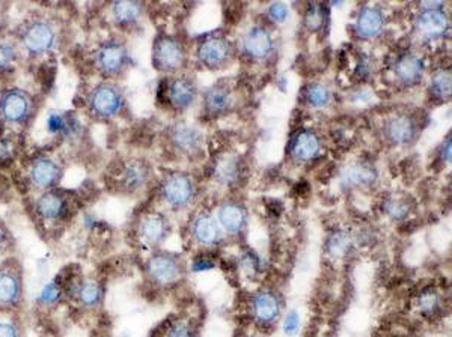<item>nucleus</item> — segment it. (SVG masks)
<instances>
[{"instance_id": "obj_1", "label": "nucleus", "mask_w": 452, "mask_h": 337, "mask_svg": "<svg viewBox=\"0 0 452 337\" xmlns=\"http://www.w3.org/2000/svg\"><path fill=\"white\" fill-rule=\"evenodd\" d=\"M124 106V95L110 83L98 84L88 97V109L92 116L98 119H112Z\"/></svg>"}, {"instance_id": "obj_2", "label": "nucleus", "mask_w": 452, "mask_h": 337, "mask_svg": "<svg viewBox=\"0 0 452 337\" xmlns=\"http://www.w3.org/2000/svg\"><path fill=\"white\" fill-rule=\"evenodd\" d=\"M249 312L253 322L260 328H270L278 322L282 313V300L270 289L258 291L251 298Z\"/></svg>"}, {"instance_id": "obj_3", "label": "nucleus", "mask_w": 452, "mask_h": 337, "mask_svg": "<svg viewBox=\"0 0 452 337\" xmlns=\"http://www.w3.org/2000/svg\"><path fill=\"white\" fill-rule=\"evenodd\" d=\"M161 197L174 210H183L189 206L195 197V181L183 172H175L166 176L161 183Z\"/></svg>"}, {"instance_id": "obj_4", "label": "nucleus", "mask_w": 452, "mask_h": 337, "mask_svg": "<svg viewBox=\"0 0 452 337\" xmlns=\"http://www.w3.org/2000/svg\"><path fill=\"white\" fill-rule=\"evenodd\" d=\"M21 41L30 55H46L56 44V30L46 20H33L24 26Z\"/></svg>"}, {"instance_id": "obj_5", "label": "nucleus", "mask_w": 452, "mask_h": 337, "mask_svg": "<svg viewBox=\"0 0 452 337\" xmlns=\"http://www.w3.org/2000/svg\"><path fill=\"white\" fill-rule=\"evenodd\" d=\"M97 70L109 77L121 74L130 64L129 50L118 41H107L101 44L93 57Z\"/></svg>"}, {"instance_id": "obj_6", "label": "nucleus", "mask_w": 452, "mask_h": 337, "mask_svg": "<svg viewBox=\"0 0 452 337\" xmlns=\"http://www.w3.org/2000/svg\"><path fill=\"white\" fill-rule=\"evenodd\" d=\"M147 273L159 286H170L181 279L183 264L172 253H156L148 259Z\"/></svg>"}, {"instance_id": "obj_7", "label": "nucleus", "mask_w": 452, "mask_h": 337, "mask_svg": "<svg viewBox=\"0 0 452 337\" xmlns=\"http://www.w3.org/2000/svg\"><path fill=\"white\" fill-rule=\"evenodd\" d=\"M154 66L160 71H177L184 65L186 51L180 41L172 37H159L152 48Z\"/></svg>"}, {"instance_id": "obj_8", "label": "nucleus", "mask_w": 452, "mask_h": 337, "mask_svg": "<svg viewBox=\"0 0 452 337\" xmlns=\"http://www.w3.org/2000/svg\"><path fill=\"white\" fill-rule=\"evenodd\" d=\"M33 109L30 95L20 89H12L0 98V118L8 124H23L29 119Z\"/></svg>"}, {"instance_id": "obj_9", "label": "nucleus", "mask_w": 452, "mask_h": 337, "mask_svg": "<svg viewBox=\"0 0 452 337\" xmlns=\"http://www.w3.org/2000/svg\"><path fill=\"white\" fill-rule=\"evenodd\" d=\"M233 55V47L229 41L224 37H210L204 39L198 47V59L202 65L207 68L225 66Z\"/></svg>"}, {"instance_id": "obj_10", "label": "nucleus", "mask_w": 452, "mask_h": 337, "mask_svg": "<svg viewBox=\"0 0 452 337\" xmlns=\"http://www.w3.org/2000/svg\"><path fill=\"white\" fill-rule=\"evenodd\" d=\"M243 50L252 60H258V62L267 60L275 50V41H273L270 30L261 26H252L243 38Z\"/></svg>"}, {"instance_id": "obj_11", "label": "nucleus", "mask_w": 452, "mask_h": 337, "mask_svg": "<svg viewBox=\"0 0 452 337\" xmlns=\"http://www.w3.org/2000/svg\"><path fill=\"white\" fill-rule=\"evenodd\" d=\"M385 137L394 146L412 145L417 137L416 120L404 113L389 118L385 124Z\"/></svg>"}, {"instance_id": "obj_12", "label": "nucleus", "mask_w": 452, "mask_h": 337, "mask_svg": "<svg viewBox=\"0 0 452 337\" xmlns=\"http://www.w3.org/2000/svg\"><path fill=\"white\" fill-rule=\"evenodd\" d=\"M289 155L298 163H308L317 158L321 152V142L318 134L312 129H300L293 136L288 145Z\"/></svg>"}, {"instance_id": "obj_13", "label": "nucleus", "mask_w": 452, "mask_h": 337, "mask_svg": "<svg viewBox=\"0 0 452 337\" xmlns=\"http://www.w3.org/2000/svg\"><path fill=\"white\" fill-rule=\"evenodd\" d=\"M23 293L20 273L12 266H0V309H12L19 304Z\"/></svg>"}, {"instance_id": "obj_14", "label": "nucleus", "mask_w": 452, "mask_h": 337, "mask_svg": "<svg viewBox=\"0 0 452 337\" xmlns=\"http://www.w3.org/2000/svg\"><path fill=\"white\" fill-rule=\"evenodd\" d=\"M416 30L425 39H439L449 29V19L443 10L422 11L416 19Z\"/></svg>"}, {"instance_id": "obj_15", "label": "nucleus", "mask_w": 452, "mask_h": 337, "mask_svg": "<svg viewBox=\"0 0 452 337\" xmlns=\"http://www.w3.org/2000/svg\"><path fill=\"white\" fill-rule=\"evenodd\" d=\"M170 143L183 155H195L202 148L204 136L198 127L180 124L170 129Z\"/></svg>"}, {"instance_id": "obj_16", "label": "nucleus", "mask_w": 452, "mask_h": 337, "mask_svg": "<svg viewBox=\"0 0 452 337\" xmlns=\"http://www.w3.org/2000/svg\"><path fill=\"white\" fill-rule=\"evenodd\" d=\"M192 238L202 247H215L222 241V229L217 220L210 214L196 215L190 226Z\"/></svg>"}, {"instance_id": "obj_17", "label": "nucleus", "mask_w": 452, "mask_h": 337, "mask_svg": "<svg viewBox=\"0 0 452 337\" xmlns=\"http://www.w3.org/2000/svg\"><path fill=\"white\" fill-rule=\"evenodd\" d=\"M217 223L228 235H240L247 224V211L242 203L225 202L217 211Z\"/></svg>"}, {"instance_id": "obj_18", "label": "nucleus", "mask_w": 452, "mask_h": 337, "mask_svg": "<svg viewBox=\"0 0 452 337\" xmlns=\"http://www.w3.org/2000/svg\"><path fill=\"white\" fill-rule=\"evenodd\" d=\"M424 60L415 53L401 55L394 65L397 80L406 88H413L419 83L424 77Z\"/></svg>"}, {"instance_id": "obj_19", "label": "nucleus", "mask_w": 452, "mask_h": 337, "mask_svg": "<svg viewBox=\"0 0 452 337\" xmlns=\"http://www.w3.org/2000/svg\"><path fill=\"white\" fill-rule=\"evenodd\" d=\"M62 176V169L59 164L48 157L37 158L29 169L30 183L38 188H50L59 183Z\"/></svg>"}, {"instance_id": "obj_20", "label": "nucleus", "mask_w": 452, "mask_h": 337, "mask_svg": "<svg viewBox=\"0 0 452 337\" xmlns=\"http://www.w3.org/2000/svg\"><path fill=\"white\" fill-rule=\"evenodd\" d=\"M356 32L363 39L377 38L385 28V15L377 6H365L356 19Z\"/></svg>"}, {"instance_id": "obj_21", "label": "nucleus", "mask_w": 452, "mask_h": 337, "mask_svg": "<svg viewBox=\"0 0 452 337\" xmlns=\"http://www.w3.org/2000/svg\"><path fill=\"white\" fill-rule=\"evenodd\" d=\"M196 95H198L196 84L187 77H178L168 86V101L177 110L183 111L189 109L195 102Z\"/></svg>"}, {"instance_id": "obj_22", "label": "nucleus", "mask_w": 452, "mask_h": 337, "mask_svg": "<svg viewBox=\"0 0 452 337\" xmlns=\"http://www.w3.org/2000/svg\"><path fill=\"white\" fill-rule=\"evenodd\" d=\"M170 226L168 220L161 214H148L141 220L139 235L142 241L150 246H157L163 243L169 235Z\"/></svg>"}, {"instance_id": "obj_23", "label": "nucleus", "mask_w": 452, "mask_h": 337, "mask_svg": "<svg viewBox=\"0 0 452 337\" xmlns=\"http://www.w3.org/2000/svg\"><path fill=\"white\" fill-rule=\"evenodd\" d=\"M233 93L226 86L215 84L204 93V107L211 115H224L233 107Z\"/></svg>"}, {"instance_id": "obj_24", "label": "nucleus", "mask_w": 452, "mask_h": 337, "mask_svg": "<svg viewBox=\"0 0 452 337\" xmlns=\"http://www.w3.org/2000/svg\"><path fill=\"white\" fill-rule=\"evenodd\" d=\"M341 181L347 187H368L377 181V170L366 163H354L343 170Z\"/></svg>"}, {"instance_id": "obj_25", "label": "nucleus", "mask_w": 452, "mask_h": 337, "mask_svg": "<svg viewBox=\"0 0 452 337\" xmlns=\"http://www.w3.org/2000/svg\"><path fill=\"white\" fill-rule=\"evenodd\" d=\"M65 201L62 196H59L57 193L53 192H47L42 194L38 201H37V212L41 219L53 221L61 219L65 214Z\"/></svg>"}, {"instance_id": "obj_26", "label": "nucleus", "mask_w": 452, "mask_h": 337, "mask_svg": "<svg viewBox=\"0 0 452 337\" xmlns=\"http://www.w3.org/2000/svg\"><path fill=\"white\" fill-rule=\"evenodd\" d=\"M143 14V6L139 2H115L112 5V17L118 26L130 28L138 24Z\"/></svg>"}, {"instance_id": "obj_27", "label": "nucleus", "mask_w": 452, "mask_h": 337, "mask_svg": "<svg viewBox=\"0 0 452 337\" xmlns=\"http://www.w3.org/2000/svg\"><path fill=\"white\" fill-rule=\"evenodd\" d=\"M74 297L87 309H93L103 301V288L96 280H83L74 289Z\"/></svg>"}, {"instance_id": "obj_28", "label": "nucleus", "mask_w": 452, "mask_h": 337, "mask_svg": "<svg viewBox=\"0 0 452 337\" xmlns=\"http://www.w3.org/2000/svg\"><path fill=\"white\" fill-rule=\"evenodd\" d=\"M150 176V169L147 166V163L134 160L127 164L123 174V184L127 190L130 192H136L141 187L147 184Z\"/></svg>"}, {"instance_id": "obj_29", "label": "nucleus", "mask_w": 452, "mask_h": 337, "mask_svg": "<svg viewBox=\"0 0 452 337\" xmlns=\"http://www.w3.org/2000/svg\"><path fill=\"white\" fill-rule=\"evenodd\" d=\"M353 250V237L347 230H336L326 241V253L334 259H344Z\"/></svg>"}, {"instance_id": "obj_30", "label": "nucleus", "mask_w": 452, "mask_h": 337, "mask_svg": "<svg viewBox=\"0 0 452 337\" xmlns=\"http://www.w3.org/2000/svg\"><path fill=\"white\" fill-rule=\"evenodd\" d=\"M242 175V166L237 158L226 157L222 158L215 169V176L220 184L231 185L235 184Z\"/></svg>"}, {"instance_id": "obj_31", "label": "nucleus", "mask_w": 452, "mask_h": 337, "mask_svg": "<svg viewBox=\"0 0 452 337\" xmlns=\"http://www.w3.org/2000/svg\"><path fill=\"white\" fill-rule=\"evenodd\" d=\"M416 306L421 315L430 318L440 312L442 298L436 289H424L419 295H417Z\"/></svg>"}, {"instance_id": "obj_32", "label": "nucleus", "mask_w": 452, "mask_h": 337, "mask_svg": "<svg viewBox=\"0 0 452 337\" xmlns=\"http://www.w3.org/2000/svg\"><path fill=\"white\" fill-rule=\"evenodd\" d=\"M305 100L311 107L324 109L330 104L332 93L326 84L311 83L305 91Z\"/></svg>"}, {"instance_id": "obj_33", "label": "nucleus", "mask_w": 452, "mask_h": 337, "mask_svg": "<svg viewBox=\"0 0 452 337\" xmlns=\"http://www.w3.org/2000/svg\"><path fill=\"white\" fill-rule=\"evenodd\" d=\"M430 93L433 98L445 101L451 97V73L446 70L433 74L430 82Z\"/></svg>"}, {"instance_id": "obj_34", "label": "nucleus", "mask_w": 452, "mask_h": 337, "mask_svg": "<svg viewBox=\"0 0 452 337\" xmlns=\"http://www.w3.org/2000/svg\"><path fill=\"white\" fill-rule=\"evenodd\" d=\"M324 20H326V10L323 5L311 3L305 14V26L308 29L317 32L323 28Z\"/></svg>"}, {"instance_id": "obj_35", "label": "nucleus", "mask_w": 452, "mask_h": 337, "mask_svg": "<svg viewBox=\"0 0 452 337\" xmlns=\"http://www.w3.org/2000/svg\"><path fill=\"white\" fill-rule=\"evenodd\" d=\"M383 210L392 220H404L408 215V205L401 199H389L385 202Z\"/></svg>"}, {"instance_id": "obj_36", "label": "nucleus", "mask_w": 452, "mask_h": 337, "mask_svg": "<svg viewBox=\"0 0 452 337\" xmlns=\"http://www.w3.org/2000/svg\"><path fill=\"white\" fill-rule=\"evenodd\" d=\"M240 268L246 275H249V277H255V275H257L261 270V261L257 256V253L246 252L240 257Z\"/></svg>"}, {"instance_id": "obj_37", "label": "nucleus", "mask_w": 452, "mask_h": 337, "mask_svg": "<svg viewBox=\"0 0 452 337\" xmlns=\"http://www.w3.org/2000/svg\"><path fill=\"white\" fill-rule=\"evenodd\" d=\"M61 286H59L57 282H52L46 284L44 288H42L41 293H39V302L42 306H55L56 302L61 298Z\"/></svg>"}, {"instance_id": "obj_38", "label": "nucleus", "mask_w": 452, "mask_h": 337, "mask_svg": "<svg viewBox=\"0 0 452 337\" xmlns=\"http://www.w3.org/2000/svg\"><path fill=\"white\" fill-rule=\"evenodd\" d=\"M300 325H302V319L297 310H289L284 318L282 331L287 337H296L298 333H300Z\"/></svg>"}, {"instance_id": "obj_39", "label": "nucleus", "mask_w": 452, "mask_h": 337, "mask_svg": "<svg viewBox=\"0 0 452 337\" xmlns=\"http://www.w3.org/2000/svg\"><path fill=\"white\" fill-rule=\"evenodd\" d=\"M163 337H196V331L187 321H175L168 327Z\"/></svg>"}, {"instance_id": "obj_40", "label": "nucleus", "mask_w": 452, "mask_h": 337, "mask_svg": "<svg viewBox=\"0 0 452 337\" xmlns=\"http://www.w3.org/2000/svg\"><path fill=\"white\" fill-rule=\"evenodd\" d=\"M17 57V50L12 42L0 41V71L10 66Z\"/></svg>"}, {"instance_id": "obj_41", "label": "nucleus", "mask_w": 452, "mask_h": 337, "mask_svg": "<svg viewBox=\"0 0 452 337\" xmlns=\"http://www.w3.org/2000/svg\"><path fill=\"white\" fill-rule=\"evenodd\" d=\"M288 5L284 2H275L269 6V17L273 23H284L288 19Z\"/></svg>"}, {"instance_id": "obj_42", "label": "nucleus", "mask_w": 452, "mask_h": 337, "mask_svg": "<svg viewBox=\"0 0 452 337\" xmlns=\"http://www.w3.org/2000/svg\"><path fill=\"white\" fill-rule=\"evenodd\" d=\"M215 266H216L215 261H211L210 257L199 256V257H196L195 261L192 262V271L193 273H204V271L213 270Z\"/></svg>"}, {"instance_id": "obj_43", "label": "nucleus", "mask_w": 452, "mask_h": 337, "mask_svg": "<svg viewBox=\"0 0 452 337\" xmlns=\"http://www.w3.org/2000/svg\"><path fill=\"white\" fill-rule=\"evenodd\" d=\"M0 337H21L20 327L10 321H0Z\"/></svg>"}, {"instance_id": "obj_44", "label": "nucleus", "mask_w": 452, "mask_h": 337, "mask_svg": "<svg viewBox=\"0 0 452 337\" xmlns=\"http://www.w3.org/2000/svg\"><path fill=\"white\" fill-rule=\"evenodd\" d=\"M440 158L445 161V163H449L451 161V137H448V142H445L442 145V148H440Z\"/></svg>"}, {"instance_id": "obj_45", "label": "nucleus", "mask_w": 452, "mask_h": 337, "mask_svg": "<svg viewBox=\"0 0 452 337\" xmlns=\"http://www.w3.org/2000/svg\"><path fill=\"white\" fill-rule=\"evenodd\" d=\"M62 127H64V119L61 116L53 115L48 119V128L52 129V131H57V129H61Z\"/></svg>"}, {"instance_id": "obj_46", "label": "nucleus", "mask_w": 452, "mask_h": 337, "mask_svg": "<svg viewBox=\"0 0 452 337\" xmlns=\"http://www.w3.org/2000/svg\"><path fill=\"white\" fill-rule=\"evenodd\" d=\"M5 237H6V233H5V229L2 224H0V248H2L3 243H5Z\"/></svg>"}, {"instance_id": "obj_47", "label": "nucleus", "mask_w": 452, "mask_h": 337, "mask_svg": "<svg viewBox=\"0 0 452 337\" xmlns=\"http://www.w3.org/2000/svg\"><path fill=\"white\" fill-rule=\"evenodd\" d=\"M125 337H127V336H125Z\"/></svg>"}]
</instances>
